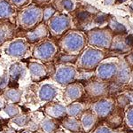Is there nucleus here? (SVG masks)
<instances>
[{
  "instance_id": "4be33fe9",
  "label": "nucleus",
  "mask_w": 133,
  "mask_h": 133,
  "mask_svg": "<svg viewBox=\"0 0 133 133\" xmlns=\"http://www.w3.org/2000/svg\"><path fill=\"white\" fill-rule=\"evenodd\" d=\"M86 91H88V93L90 95L92 96H98L103 91V87L101 83H98L96 82H92L88 83V85L86 86Z\"/></svg>"
},
{
  "instance_id": "20e7f679",
  "label": "nucleus",
  "mask_w": 133,
  "mask_h": 133,
  "mask_svg": "<svg viewBox=\"0 0 133 133\" xmlns=\"http://www.w3.org/2000/svg\"><path fill=\"white\" fill-rule=\"evenodd\" d=\"M84 41L83 36L78 33L68 34L63 39L62 45L68 52H76L83 48Z\"/></svg>"
},
{
  "instance_id": "ddd939ff",
  "label": "nucleus",
  "mask_w": 133,
  "mask_h": 133,
  "mask_svg": "<svg viewBox=\"0 0 133 133\" xmlns=\"http://www.w3.org/2000/svg\"><path fill=\"white\" fill-rule=\"evenodd\" d=\"M2 95L5 98V102L12 103V104H19L21 100L22 91L20 89L10 88V89H6L5 91H4Z\"/></svg>"
},
{
  "instance_id": "b1692460",
  "label": "nucleus",
  "mask_w": 133,
  "mask_h": 133,
  "mask_svg": "<svg viewBox=\"0 0 133 133\" xmlns=\"http://www.w3.org/2000/svg\"><path fill=\"white\" fill-rule=\"evenodd\" d=\"M10 77L7 72H4V74L0 76V91H5L10 83Z\"/></svg>"
},
{
  "instance_id": "6ab92c4d",
  "label": "nucleus",
  "mask_w": 133,
  "mask_h": 133,
  "mask_svg": "<svg viewBox=\"0 0 133 133\" xmlns=\"http://www.w3.org/2000/svg\"><path fill=\"white\" fill-rule=\"evenodd\" d=\"M90 43L93 45L103 46L106 44V36L101 32H92L90 35Z\"/></svg>"
},
{
  "instance_id": "9d476101",
  "label": "nucleus",
  "mask_w": 133,
  "mask_h": 133,
  "mask_svg": "<svg viewBox=\"0 0 133 133\" xmlns=\"http://www.w3.org/2000/svg\"><path fill=\"white\" fill-rule=\"evenodd\" d=\"M47 34H48V31H47L46 27L44 24H40L34 29L29 31L27 34L26 37H27V40L29 43L34 44V43L40 42L44 37H46Z\"/></svg>"
},
{
  "instance_id": "7c9ffc66",
  "label": "nucleus",
  "mask_w": 133,
  "mask_h": 133,
  "mask_svg": "<svg viewBox=\"0 0 133 133\" xmlns=\"http://www.w3.org/2000/svg\"><path fill=\"white\" fill-rule=\"evenodd\" d=\"M127 44H133V37L132 36H129L127 38Z\"/></svg>"
},
{
  "instance_id": "6e6552de",
  "label": "nucleus",
  "mask_w": 133,
  "mask_h": 133,
  "mask_svg": "<svg viewBox=\"0 0 133 133\" xmlns=\"http://www.w3.org/2000/svg\"><path fill=\"white\" fill-rule=\"evenodd\" d=\"M101 59V52L95 50H87L80 58V66L83 68H93Z\"/></svg>"
},
{
  "instance_id": "9b49d317",
  "label": "nucleus",
  "mask_w": 133,
  "mask_h": 133,
  "mask_svg": "<svg viewBox=\"0 0 133 133\" xmlns=\"http://www.w3.org/2000/svg\"><path fill=\"white\" fill-rule=\"evenodd\" d=\"M68 24H69V21L66 17L56 16L51 20L49 27L51 32L55 34H61L68 29Z\"/></svg>"
},
{
  "instance_id": "39448f33",
  "label": "nucleus",
  "mask_w": 133,
  "mask_h": 133,
  "mask_svg": "<svg viewBox=\"0 0 133 133\" xmlns=\"http://www.w3.org/2000/svg\"><path fill=\"white\" fill-rule=\"evenodd\" d=\"M6 54L12 58H22L28 51V44L24 39H16L8 44Z\"/></svg>"
},
{
  "instance_id": "412c9836",
  "label": "nucleus",
  "mask_w": 133,
  "mask_h": 133,
  "mask_svg": "<svg viewBox=\"0 0 133 133\" xmlns=\"http://www.w3.org/2000/svg\"><path fill=\"white\" fill-rule=\"evenodd\" d=\"M12 14V9L11 5L6 1H0V20H5L9 18Z\"/></svg>"
},
{
  "instance_id": "c756f323",
  "label": "nucleus",
  "mask_w": 133,
  "mask_h": 133,
  "mask_svg": "<svg viewBox=\"0 0 133 133\" xmlns=\"http://www.w3.org/2000/svg\"><path fill=\"white\" fill-rule=\"evenodd\" d=\"M5 106V100L4 98L3 95H0V108H4Z\"/></svg>"
},
{
  "instance_id": "2f4dec72",
  "label": "nucleus",
  "mask_w": 133,
  "mask_h": 133,
  "mask_svg": "<svg viewBox=\"0 0 133 133\" xmlns=\"http://www.w3.org/2000/svg\"><path fill=\"white\" fill-rule=\"evenodd\" d=\"M105 21L104 16H98V18H97V21H98V22H99V23L103 22V21Z\"/></svg>"
},
{
  "instance_id": "aec40b11",
  "label": "nucleus",
  "mask_w": 133,
  "mask_h": 133,
  "mask_svg": "<svg viewBox=\"0 0 133 133\" xmlns=\"http://www.w3.org/2000/svg\"><path fill=\"white\" fill-rule=\"evenodd\" d=\"M4 113L7 115L8 117L12 118L16 115L21 114V108L18 106V104H12V103H8L6 104L3 108Z\"/></svg>"
},
{
  "instance_id": "4468645a",
  "label": "nucleus",
  "mask_w": 133,
  "mask_h": 133,
  "mask_svg": "<svg viewBox=\"0 0 133 133\" xmlns=\"http://www.w3.org/2000/svg\"><path fill=\"white\" fill-rule=\"evenodd\" d=\"M83 87L79 83H71L66 88L65 91V97L69 101H74L79 98L83 94Z\"/></svg>"
},
{
  "instance_id": "72a5a7b5",
  "label": "nucleus",
  "mask_w": 133,
  "mask_h": 133,
  "mask_svg": "<svg viewBox=\"0 0 133 133\" xmlns=\"http://www.w3.org/2000/svg\"><path fill=\"white\" fill-rule=\"evenodd\" d=\"M19 133H34V132L30 131L29 130H27V129H23V130H21V131L19 132Z\"/></svg>"
},
{
  "instance_id": "f03ea898",
  "label": "nucleus",
  "mask_w": 133,
  "mask_h": 133,
  "mask_svg": "<svg viewBox=\"0 0 133 133\" xmlns=\"http://www.w3.org/2000/svg\"><path fill=\"white\" fill-rule=\"evenodd\" d=\"M56 52V47L50 41H43L36 44L33 49V56L36 59L47 61L54 56Z\"/></svg>"
},
{
  "instance_id": "dca6fc26",
  "label": "nucleus",
  "mask_w": 133,
  "mask_h": 133,
  "mask_svg": "<svg viewBox=\"0 0 133 133\" xmlns=\"http://www.w3.org/2000/svg\"><path fill=\"white\" fill-rule=\"evenodd\" d=\"M29 119H30V117L27 114H20L16 116L11 118L10 123L14 124L18 129H25Z\"/></svg>"
},
{
  "instance_id": "f257e3e1",
  "label": "nucleus",
  "mask_w": 133,
  "mask_h": 133,
  "mask_svg": "<svg viewBox=\"0 0 133 133\" xmlns=\"http://www.w3.org/2000/svg\"><path fill=\"white\" fill-rule=\"evenodd\" d=\"M41 19V11L38 8L31 7L24 10L19 16L20 24L24 29H32Z\"/></svg>"
},
{
  "instance_id": "393cba45",
  "label": "nucleus",
  "mask_w": 133,
  "mask_h": 133,
  "mask_svg": "<svg viewBox=\"0 0 133 133\" xmlns=\"http://www.w3.org/2000/svg\"><path fill=\"white\" fill-rule=\"evenodd\" d=\"M8 34H9V29L5 26L0 25V44H2L7 39Z\"/></svg>"
},
{
  "instance_id": "cd10ccee",
  "label": "nucleus",
  "mask_w": 133,
  "mask_h": 133,
  "mask_svg": "<svg viewBox=\"0 0 133 133\" xmlns=\"http://www.w3.org/2000/svg\"><path fill=\"white\" fill-rule=\"evenodd\" d=\"M77 17H78L79 20L85 21V20H87L88 17H89V14H88L87 12H79Z\"/></svg>"
},
{
  "instance_id": "2eb2a0df",
  "label": "nucleus",
  "mask_w": 133,
  "mask_h": 133,
  "mask_svg": "<svg viewBox=\"0 0 133 133\" xmlns=\"http://www.w3.org/2000/svg\"><path fill=\"white\" fill-rule=\"evenodd\" d=\"M40 128L44 133H54L58 128V123L52 118H44L40 123Z\"/></svg>"
},
{
  "instance_id": "423d86ee",
  "label": "nucleus",
  "mask_w": 133,
  "mask_h": 133,
  "mask_svg": "<svg viewBox=\"0 0 133 133\" xmlns=\"http://www.w3.org/2000/svg\"><path fill=\"white\" fill-rule=\"evenodd\" d=\"M36 98L41 102H51L57 94L56 88L50 83H42L36 91Z\"/></svg>"
},
{
  "instance_id": "7ed1b4c3",
  "label": "nucleus",
  "mask_w": 133,
  "mask_h": 133,
  "mask_svg": "<svg viewBox=\"0 0 133 133\" xmlns=\"http://www.w3.org/2000/svg\"><path fill=\"white\" fill-rule=\"evenodd\" d=\"M76 77V70L69 66H61L57 68L53 78L61 85H68L74 81Z\"/></svg>"
},
{
  "instance_id": "bb28decb",
  "label": "nucleus",
  "mask_w": 133,
  "mask_h": 133,
  "mask_svg": "<svg viewBox=\"0 0 133 133\" xmlns=\"http://www.w3.org/2000/svg\"><path fill=\"white\" fill-rule=\"evenodd\" d=\"M63 5L66 10H71L73 8V4L71 0H64Z\"/></svg>"
},
{
  "instance_id": "c85d7f7f",
  "label": "nucleus",
  "mask_w": 133,
  "mask_h": 133,
  "mask_svg": "<svg viewBox=\"0 0 133 133\" xmlns=\"http://www.w3.org/2000/svg\"><path fill=\"white\" fill-rule=\"evenodd\" d=\"M76 56H62L61 57V61L62 62H68V61H75V59H76Z\"/></svg>"
},
{
  "instance_id": "f8f14e48",
  "label": "nucleus",
  "mask_w": 133,
  "mask_h": 133,
  "mask_svg": "<svg viewBox=\"0 0 133 133\" xmlns=\"http://www.w3.org/2000/svg\"><path fill=\"white\" fill-rule=\"evenodd\" d=\"M26 68L20 62H14L9 66L8 75L10 77L11 82L17 83L25 76Z\"/></svg>"
},
{
  "instance_id": "5701e85b",
  "label": "nucleus",
  "mask_w": 133,
  "mask_h": 133,
  "mask_svg": "<svg viewBox=\"0 0 133 133\" xmlns=\"http://www.w3.org/2000/svg\"><path fill=\"white\" fill-rule=\"evenodd\" d=\"M66 115H69L70 117L77 116L81 112L83 111V107L80 103H75V104H71L66 108Z\"/></svg>"
},
{
  "instance_id": "f704fd0d",
  "label": "nucleus",
  "mask_w": 133,
  "mask_h": 133,
  "mask_svg": "<svg viewBox=\"0 0 133 133\" xmlns=\"http://www.w3.org/2000/svg\"><path fill=\"white\" fill-rule=\"evenodd\" d=\"M119 1H121V2H123V1H124V0H119Z\"/></svg>"
},
{
  "instance_id": "0eeeda50",
  "label": "nucleus",
  "mask_w": 133,
  "mask_h": 133,
  "mask_svg": "<svg viewBox=\"0 0 133 133\" xmlns=\"http://www.w3.org/2000/svg\"><path fill=\"white\" fill-rule=\"evenodd\" d=\"M28 69L32 82L37 83L47 76V69L43 64L36 61H30L28 64Z\"/></svg>"
},
{
  "instance_id": "1a4fd4ad",
  "label": "nucleus",
  "mask_w": 133,
  "mask_h": 133,
  "mask_svg": "<svg viewBox=\"0 0 133 133\" xmlns=\"http://www.w3.org/2000/svg\"><path fill=\"white\" fill-rule=\"evenodd\" d=\"M44 113L52 119H61L66 115V108L56 102H48L44 108Z\"/></svg>"
},
{
  "instance_id": "473e14b6",
  "label": "nucleus",
  "mask_w": 133,
  "mask_h": 133,
  "mask_svg": "<svg viewBox=\"0 0 133 133\" xmlns=\"http://www.w3.org/2000/svg\"><path fill=\"white\" fill-rule=\"evenodd\" d=\"M14 3H15L16 5H21V3H23V2L25 1V0H12Z\"/></svg>"
},
{
  "instance_id": "a211bd4d",
  "label": "nucleus",
  "mask_w": 133,
  "mask_h": 133,
  "mask_svg": "<svg viewBox=\"0 0 133 133\" xmlns=\"http://www.w3.org/2000/svg\"><path fill=\"white\" fill-rule=\"evenodd\" d=\"M62 125L68 130L73 132H78L80 130V123L74 117H66L62 121Z\"/></svg>"
},
{
  "instance_id": "f3484780",
  "label": "nucleus",
  "mask_w": 133,
  "mask_h": 133,
  "mask_svg": "<svg viewBox=\"0 0 133 133\" xmlns=\"http://www.w3.org/2000/svg\"><path fill=\"white\" fill-rule=\"evenodd\" d=\"M95 122H96L95 116H94V115H92L90 112L84 113L82 115V118H81V124H82L83 128L86 131L91 130L92 126L94 125V123H95Z\"/></svg>"
},
{
  "instance_id": "a878e982",
  "label": "nucleus",
  "mask_w": 133,
  "mask_h": 133,
  "mask_svg": "<svg viewBox=\"0 0 133 133\" xmlns=\"http://www.w3.org/2000/svg\"><path fill=\"white\" fill-rule=\"evenodd\" d=\"M53 12H54V10H53L52 8H46V9L44 11V14H43V18H44V20L47 21L50 18H51Z\"/></svg>"
}]
</instances>
